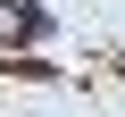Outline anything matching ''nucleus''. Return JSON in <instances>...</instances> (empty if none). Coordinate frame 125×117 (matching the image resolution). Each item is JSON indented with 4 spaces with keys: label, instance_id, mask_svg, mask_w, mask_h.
I'll return each instance as SVG.
<instances>
[{
    "label": "nucleus",
    "instance_id": "f257e3e1",
    "mask_svg": "<svg viewBox=\"0 0 125 117\" xmlns=\"http://www.w3.org/2000/svg\"><path fill=\"white\" fill-rule=\"evenodd\" d=\"M33 34H42V17L17 9V0H0V50H9V42H33Z\"/></svg>",
    "mask_w": 125,
    "mask_h": 117
}]
</instances>
